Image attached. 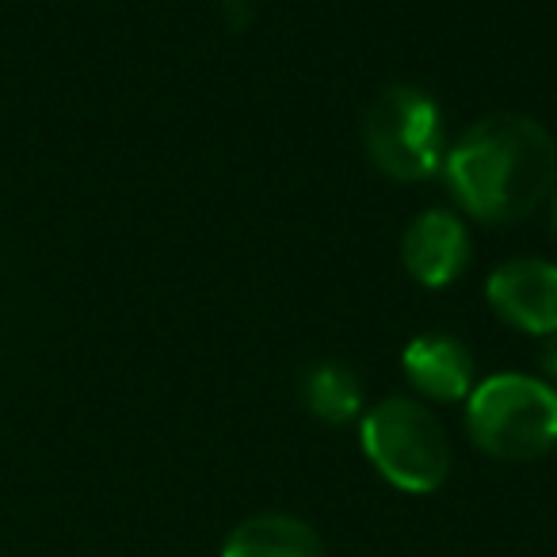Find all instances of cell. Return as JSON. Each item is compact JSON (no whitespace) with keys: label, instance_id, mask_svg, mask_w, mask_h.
<instances>
[{"label":"cell","instance_id":"cell-7","mask_svg":"<svg viewBox=\"0 0 557 557\" xmlns=\"http://www.w3.org/2000/svg\"><path fill=\"white\" fill-rule=\"evenodd\" d=\"M401 367L405 379L417 394L432 397V401H462V397L473 394V351L466 341L450 333H428L417 336L409 348L401 351Z\"/></svg>","mask_w":557,"mask_h":557},{"label":"cell","instance_id":"cell-8","mask_svg":"<svg viewBox=\"0 0 557 557\" xmlns=\"http://www.w3.org/2000/svg\"><path fill=\"white\" fill-rule=\"evenodd\" d=\"M222 557H325L318 531L283 511H263L233 527Z\"/></svg>","mask_w":557,"mask_h":557},{"label":"cell","instance_id":"cell-2","mask_svg":"<svg viewBox=\"0 0 557 557\" xmlns=\"http://www.w3.org/2000/svg\"><path fill=\"white\" fill-rule=\"evenodd\" d=\"M470 440L504 462H531L557 447V386L531 374H493L466 401Z\"/></svg>","mask_w":557,"mask_h":557},{"label":"cell","instance_id":"cell-1","mask_svg":"<svg viewBox=\"0 0 557 557\" xmlns=\"http://www.w3.org/2000/svg\"><path fill=\"white\" fill-rule=\"evenodd\" d=\"M443 176L455 202L485 225L531 218L554 195L557 146L527 115H488L447 149Z\"/></svg>","mask_w":557,"mask_h":557},{"label":"cell","instance_id":"cell-6","mask_svg":"<svg viewBox=\"0 0 557 557\" xmlns=\"http://www.w3.org/2000/svg\"><path fill=\"white\" fill-rule=\"evenodd\" d=\"M470 230L458 210L432 207L409 222L401 237V263L420 287H450L470 263Z\"/></svg>","mask_w":557,"mask_h":557},{"label":"cell","instance_id":"cell-9","mask_svg":"<svg viewBox=\"0 0 557 557\" xmlns=\"http://www.w3.org/2000/svg\"><path fill=\"white\" fill-rule=\"evenodd\" d=\"M302 405L321 424H348L363 409V382L351 367L336 363V359L313 363L302 379Z\"/></svg>","mask_w":557,"mask_h":557},{"label":"cell","instance_id":"cell-10","mask_svg":"<svg viewBox=\"0 0 557 557\" xmlns=\"http://www.w3.org/2000/svg\"><path fill=\"white\" fill-rule=\"evenodd\" d=\"M542 371L557 382V333L546 336V348H542Z\"/></svg>","mask_w":557,"mask_h":557},{"label":"cell","instance_id":"cell-11","mask_svg":"<svg viewBox=\"0 0 557 557\" xmlns=\"http://www.w3.org/2000/svg\"><path fill=\"white\" fill-rule=\"evenodd\" d=\"M549 230L557 237V184H554V195H549Z\"/></svg>","mask_w":557,"mask_h":557},{"label":"cell","instance_id":"cell-4","mask_svg":"<svg viewBox=\"0 0 557 557\" xmlns=\"http://www.w3.org/2000/svg\"><path fill=\"white\" fill-rule=\"evenodd\" d=\"M371 466L401 493H432L450 473V440L440 417L412 397H386L363 417Z\"/></svg>","mask_w":557,"mask_h":557},{"label":"cell","instance_id":"cell-3","mask_svg":"<svg viewBox=\"0 0 557 557\" xmlns=\"http://www.w3.org/2000/svg\"><path fill=\"white\" fill-rule=\"evenodd\" d=\"M363 146L371 164L397 184L432 180L447 161L443 111L424 88L389 85L371 100L363 119Z\"/></svg>","mask_w":557,"mask_h":557},{"label":"cell","instance_id":"cell-5","mask_svg":"<svg viewBox=\"0 0 557 557\" xmlns=\"http://www.w3.org/2000/svg\"><path fill=\"white\" fill-rule=\"evenodd\" d=\"M485 298L504 325L527 336L557 333V263L539 256L508 260L485 278Z\"/></svg>","mask_w":557,"mask_h":557}]
</instances>
